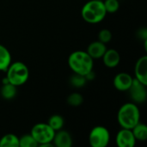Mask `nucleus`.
<instances>
[{"label": "nucleus", "mask_w": 147, "mask_h": 147, "mask_svg": "<svg viewBox=\"0 0 147 147\" xmlns=\"http://www.w3.org/2000/svg\"><path fill=\"white\" fill-rule=\"evenodd\" d=\"M68 65L73 73L85 76L94 68V59L85 51H74L68 57Z\"/></svg>", "instance_id": "obj_1"}, {"label": "nucleus", "mask_w": 147, "mask_h": 147, "mask_svg": "<svg viewBox=\"0 0 147 147\" xmlns=\"http://www.w3.org/2000/svg\"><path fill=\"white\" fill-rule=\"evenodd\" d=\"M117 121L121 128L132 129L140 121V111L134 102H126L121 105L117 113Z\"/></svg>", "instance_id": "obj_2"}, {"label": "nucleus", "mask_w": 147, "mask_h": 147, "mask_svg": "<svg viewBox=\"0 0 147 147\" xmlns=\"http://www.w3.org/2000/svg\"><path fill=\"white\" fill-rule=\"evenodd\" d=\"M107 16L103 0H90L81 9L82 18L88 23L96 24L104 20Z\"/></svg>", "instance_id": "obj_3"}, {"label": "nucleus", "mask_w": 147, "mask_h": 147, "mask_svg": "<svg viewBox=\"0 0 147 147\" xmlns=\"http://www.w3.org/2000/svg\"><path fill=\"white\" fill-rule=\"evenodd\" d=\"M5 72L8 81L16 87L24 84L29 78L28 66L21 61L11 62Z\"/></svg>", "instance_id": "obj_4"}, {"label": "nucleus", "mask_w": 147, "mask_h": 147, "mask_svg": "<svg viewBox=\"0 0 147 147\" xmlns=\"http://www.w3.org/2000/svg\"><path fill=\"white\" fill-rule=\"evenodd\" d=\"M30 134L40 146L45 143H53L55 131L47 123H37L33 126Z\"/></svg>", "instance_id": "obj_5"}, {"label": "nucleus", "mask_w": 147, "mask_h": 147, "mask_svg": "<svg viewBox=\"0 0 147 147\" xmlns=\"http://www.w3.org/2000/svg\"><path fill=\"white\" fill-rule=\"evenodd\" d=\"M89 144L91 147H106L110 141V133L103 126H96L89 134Z\"/></svg>", "instance_id": "obj_6"}, {"label": "nucleus", "mask_w": 147, "mask_h": 147, "mask_svg": "<svg viewBox=\"0 0 147 147\" xmlns=\"http://www.w3.org/2000/svg\"><path fill=\"white\" fill-rule=\"evenodd\" d=\"M127 91H129V96L133 102L136 104H141L146 101V85L143 84L136 78H134L133 83Z\"/></svg>", "instance_id": "obj_7"}, {"label": "nucleus", "mask_w": 147, "mask_h": 147, "mask_svg": "<svg viewBox=\"0 0 147 147\" xmlns=\"http://www.w3.org/2000/svg\"><path fill=\"white\" fill-rule=\"evenodd\" d=\"M115 143L118 147H134L136 140L131 129L121 128L115 136Z\"/></svg>", "instance_id": "obj_8"}, {"label": "nucleus", "mask_w": 147, "mask_h": 147, "mask_svg": "<svg viewBox=\"0 0 147 147\" xmlns=\"http://www.w3.org/2000/svg\"><path fill=\"white\" fill-rule=\"evenodd\" d=\"M134 78L127 72L116 74L113 79L114 87L119 91H127L133 83Z\"/></svg>", "instance_id": "obj_9"}, {"label": "nucleus", "mask_w": 147, "mask_h": 147, "mask_svg": "<svg viewBox=\"0 0 147 147\" xmlns=\"http://www.w3.org/2000/svg\"><path fill=\"white\" fill-rule=\"evenodd\" d=\"M135 78L147 86V56L140 57L134 66Z\"/></svg>", "instance_id": "obj_10"}, {"label": "nucleus", "mask_w": 147, "mask_h": 147, "mask_svg": "<svg viewBox=\"0 0 147 147\" xmlns=\"http://www.w3.org/2000/svg\"><path fill=\"white\" fill-rule=\"evenodd\" d=\"M53 144L56 147H71L72 137L71 134L66 130H59L55 132Z\"/></svg>", "instance_id": "obj_11"}, {"label": "nucleus", "mask_w": 147, "mask_h": 147, "mask_svg": "<svg viewBox=\"0 0 147 147\" xmlns=\"http://www.w3.org/2000/svg\"><path fill=\"white\" fill-rule=\"evenodd\" d=\"M104 65L108 68H115L121 62V55L115 49L110 48L106 50L103 56L102 57Z\"/></svg>", "instance_id": "obj_12"}, {"label": "nucleus", "mask_w": 147, "mask_h": 147, "mask_svg": "<svg viewBox=\"0 0 147 147\" xmlns=\"http://www.w3.org/2000/svg\"><path fill=\"white\" fill-rule=\"evenodd\" d=\"M106 50H107L106 44L97 40L91 42L88 46L86 52L93 59H102Z\"/></svg>", "instance_id": "obj_13"}, {"label": "nucleus", "mask_w": 147, "mask_h": 147, "mask_svg": "<svg viewBox=\"0 0 147 147\" xmlns=\"http://www.w3.org/2000/svg\"><path fill=\"white\" fill-rule=\"evenodd\" d=\"M11 54L7 47L0 44V71H6L11 63Z\"/></svg>", "instance_id": "obj_14"}, {"label": "nucleus", "mask_w": 147, "mask_h": 147, "mask_svg": "<svg viewBox=\"0 0 147 147\" xmlns=\"http://www.w3.org/2000/svg\"><path fill=\"white\" fill-rule=\"evenodd\" d=\"M17 93V89L16 86L10 83H7L3 84L0 90V95L1 96L5 99V100H11L13 99Z\"/></svg>", "instance_id": "obj_15"}, {"label": "nucleus", "mask_w": 147, "mask_h": 147, "mask_svg": "<svg viewBox=\"0 0 147 147\" xmlns=\"http://www.w3.org/2000/svg\"><path fill=\"white\" fill-rule=\"evenodd\" d=\"M131 130L136 141H146L147 140V127L146 124L140 121Z\"/></svg>", "instance_id": "obj_16"}, {"label": "nucleus", "mask_w": 147, "mask_h": 147, "mask_svg": "<svg viewBox=\"0 0 147 147\" xmlns=\"http://www.w3.org/2000/svg\"><path fill=\"white\" fill-rule=\"evenodd\" d=\"M0 147H19V138L13 134H5L0 139Z\"/></svg>", "instance_id": "obj_17"}, {"label": "nucleus", "mask_w": 147, "mask_h": 147, "mask_svg": "<svg viewBox=\"0 0 147 147\" xmlns=\"http://www.w3.org/2000/svg\"><path fill=\"white\" fill-rule=\"evenodd\" d=\"M47 124L55 131H59V130H61L63 129L64 127V125H65V120L64 118L59 115H52L49 119H48V121H47Z\"/></svg>", "instance_id": "obj_18"}, {"label": "nucleus", "mask_w": 147, "mask_h": 147, "mask_svg": "<svg viewBox=\"0 0 147 147\" xmlns=\"http://www.w3.org/2000/svg\"><path fill=\"white\" fill-rule=\"evenodd\" d=\"M70 83L73 87L79 89V88L84 87L86 84L87 80L84 76L77 74V73H73V75L70 78Z\"/></svg>", "instance_id": "obj_19"}, {"label": "nucleus", "mask_w": 147, "mask_h": 147, "mask_svg": "<svg viewBox=\"0 0 147 147\" xmlns=\"http://www.w3.org/2000/svg\"><path fill=\"white\" fill-rule=\"evenodd\" d=\"M38 146L37 142L33 138V136L29 134H25L19 138V147H36Z\"/></svg>", "instance_id": "obj_20"}, {"label": "nucleus", "mask_w": 147, "mask_h": 147, "mask_svg": "<svg viewBox=\"0 0 147 147\" xmlns=\"http://www.w3.org/2000/svg\"><path fill=\"white\" fill-rule=\"evenodd\" d=\"M67 103L72 107H78L84 102V97L80 93H71L67 97Z\"/></svg>", "instance_id": "obj_21"}, {"label": "nucleus", "mask_w": 147, "mask_h": 147, "mask_svg": "<svg viewBox=\"0 0 147 147\" xmlns=\"http://www.w3.org/2000/svg\"><path fill=\"white\" fill-rule=\"evenodd\" d=\"M103 4L107 13H115L120 8V3L118 0H103Z\"/></svg>", "instance_id": "obj_22"}, {"label": "nucleus", "mask_w": 147, "mask_h": 147, "mask_svg": "<svg viewBox=\"0 0 147 147\" xmlns=\"http://www.w3.org/2000/svg\"><path fill=\"white\" fill-rule=\"evenodd\" d=\"M112 40V33L109 29L107 28H103L102 30H100V32L98 33V40L107 44L109 42H110V40Z\"/></svg>", "instance_id": "obj_23"}, {"label": "nucleus", "mask_w": 147, "mask_h": 147, "mask_svg": "<svg viewBox=\"0 0 147 147\" xmlns=\"http://www.w3.org/2000/svg\"><path fill=\"white\" fill-rule=\"evenodd\" d=\"M139 37L140 39H142L144 41L147 40V29L146 28H140L139 30Z\"/></svg>", "instance_id": "obj_24"}, {"label": "nucleus", "mask_w": 147, "mask_h": 147, "mask_svg": "<svg viewBox=\"0 0 147 147\" xmlns=\"http://www.w3.org/2000/svg\"><path fill=\"white\" fill-rule=\"evenodd\" d=\"M84 77H85V78H86L87 81H90V80L95 79V78H96V73H95V71L92 70V71H90V72H88Z\"/></svg>", "instance_id": "obj_25"}]
</instances>
